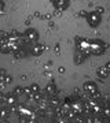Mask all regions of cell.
<instances>
[{"instance_id": "cell-1", "label": "cell", "mask_w": 110, "mask_h": 123, "mask_svg": "<svg viewBox=\"0 0 110 123\" xmlns=\"http://www.w3.org/2000/svg\"><path fill=\"white\" fill-rule=\"evenodd\" d=\"M106 51V44L101 40H92L89 41V55L99 56Z\"/></svg>"}, {"instance_id": "cell-13", "label": "cell", "mask_w": 110, "mask_h": 123, "mask_svg": "<svg viewBox=\"0 0 110 123\" xmlns=\"http://www.w3.org/2000/svg\"><path fill=\"white\" fill-rule=\"evenodd\" d=\"M13 96L17 97V100H19V98H22V97L25 96V92H23V88H21V86H17V88L13 90Z\"/></svg>"}, {"instance_id": "cell-17", "label": "cell", "mask_w": 110, "mask_h": 123, "mask_svg": "<svg viewBox=\"0 0 110 123\" xmlns=\"http://www.w3.org/2000/svg\"><path fill=\"white\" fill-rule=\"evenodd\" d=\"M101 115H102V116H103L105 119H109V116H110V111H109V108H107V107H105V108L102 110Z\"/></svg>"}, {"instance_id": "cell-2", "label": "cell", "mask_w": 110, "mask_h": 123, "mask_svg": "<svg viewBox=\"0 0 110 123\" xmlns=\"http://www.w3.org/2000/svg\"><path fill=\"white\" fill-rule=\"evenodd\" d=\"M102 10H99V11H92V12H88L87 15H85V19H87L88 25L91 27H96L101 25L102 22Z\"/></svg>"}, {"instance_id": "cell-12", "label": "cell", "mask_w": 110, "mask_h": 123, "mask_svg": "<svg viewBox=\"0 0 110 123\" xmlns=\"http://www.w3.org/2000/svg\"><path fill=\"white\" fill-rule=\"evenodd\" d=\"M57 85L54 84V82H50L47 86H45V93L48 94V96H51V97H54L55 94H57Z\"/></svg>"}, {"instance_id": "cell-16", "label": "cell", "mask_w": 110, "mask_h": 123, "mask_svg": "<svg viewBox=\"0 0 110 123\" xmlns=\"http://www.w3.org/2000/svg\"><path fill=\"white\" fill-rule=\"evenodd\" d=\"M8 116H10L8 110H6V108H0V120H6Z\"/></svg>"}, {"instance_id": "cell-7", "label": "cell", "mask_w": 110, "mask_h": 123, "mask_svg": "<svg viewBox=\"0 0 110 123\" xmlns=\"http://www.w3.org/2000/svg\"><path fill=\"white\" fill-rule=\"evenodd\" d=\"M110 67V63H106L105 66H102V67H98V70H96V75L99 77L101 79H106L107 77H109V68Z\"/></svg>"}, {"instance_id": "cell-10", "label": "cell", "mask_w": 110, "mask_h": 123, "mask_svg": "<svg viewBox=\"0 0 110 123\" xmlns=\"http://www.w3.org/2000/svg\"><path fill=\"white\" fill-rule=\"evenodd\" d=\"M44 51H45V45H43V44H33V47L30 49L33 56H40Z\"/></svg>"}, {"instance_id": "cell-24", "label": "cell", "mask_w": 110, "mask_h": 123, "mask_svg": "<svg viewBox=\"0 0 110 123\" xmlns=\"http://www.w3.org/2000/svg\"><path fill=\"white\" fill-rule=\"evenodd\" d=\"M0 123H8V122H6V120H1V122H0Z\"/></svg>"}, {"instance_id": "cell-6", "label": "cell", "mask_w": 110, "mask_h": 123, "mask_svg": "<svg viewBox=\"0 0 110 123\" xmlns=\"http://www.w3.org/2000/svg\"><path fill=\"white\" fill-rule=\"evenodd\" d=\"M76 44H77V51L84 53L85 56H89V41L85 38H76Z\"/></svg>"}, {"instance_id": "cell-18", "label": "cell", "mask_w": 110, "mask_h": 123, "mask_svg": "<svg viewBox=\"0 0 110 123\" xmlns=\"http://www.w3.org/2000/svg\"><path fill=\"white\" fill-rule=\"evenodd\" d=\"M11 82H13V77L7 74V75H6V78L3 79V85H10Z\"/></svg>"}, {"instance_id": "cell-20", "label": "cell", "mask_w": 110, "mask_h": 123, "mask_svg": "<svg viewBox=\"0 0 110 123\" xmlns=\"http://www.w3.org/2000/svg\"><path fill=\"white\" fill-rule=\"evenodd\" d=\"M4 98H6V94H4L3 92H1V90H0V105H1L3 103H4Z\"/></svg>"}, {"instance_id": "cell-8", "label": "cell", "mask_w": 110, "mask_h": 123, "mask_svg": "<svg viewBox=\"0 0 110 123\" xmlns=\"http://www.w3.org/2000/svg\"><path fill=\"white\" fill-rule=\"evenodd\" d=\"M52 4L55 7V10H58V11H65L66 8H69L70 1H67V0H55V1H52Z\"/></svg>"}, {"instance_id": "cell-11", "label": "cell", "mask_w": 110, "mask_h": 123, "mask_svg": "<svg viewBox=\"0 0 110 123\" xmlns=\"http://www.w3.org/2000/svg\"><path fill=\"white\" fill-rule=\"evenodd\" d=\"M4 103H7V105L11 108V107H15L18 105V100H17V97L13 96V93H10V94H7L4 98Z\"/></svg>"}, {"instance_id": "cell-21", "label": "cell", "mask_w": 110, "mask_h": 123, "mask_svg": "<svg viewBox=\"0 0 110 123\" xmlns=\"http://www.w3.org/2000/svg\"><path fill=\"white\" fill-rule=\"evenodd\" d=\"M4 11V1H0V14H3Z\"/></svg>"}, {"instance_id": "cell-23", "label": "cell", "mask_w": 110, "mask_h": 123, "mask_svg": "<svg viewBox=\"0 0 110 123\" xmlns=\"http://www.w3.org/2000/svg\"><path fill=\"white\" fill-rule=\"evenodd\" d=\"M28 123H39V122H37V120H35V119H30Z\"/></svg>"}, {"instance_id": "cell-5", "label": "cell", "mask_w": 110, "mask_h": 123, "mask_svg": "<svg viewBox=\"0 0 110 123\" xmlns=\"http://www.w3.org/2000/svg\"><path fill=\"white\" fill-rule=\"evenodd\" d=\"M17 114H19V118H29V119H35V112L33 110H30L29 107L18 104L17 107Z\"/></svg>"}, {"instance_id": "cell-19", "label": "cell", "mask_w": 110, "mask_h": 123, "mask_svg": "<svg viewBox=\"0 0 110 123\" xmlns=\"http://www.w3.org/2000/svg\"><path fill=\"white\" fill-rule=\"evenodd\" d=\"M6 75H7V71L4 68H0V82L3 84V79L6 78Z\"/></svg>"}, {"instance_id": "cell-3", "label": "cell", "mask_w": 110, "mask_h": 123, "mask_svg": "<svg viewBox=\"0 0 110 123\" xmlns=\"http://www.w3.org/2000/svg\"><path fill=\"white\" fill-rule=\"evenodd\" d=\"M83 89H84V92L87 93L91 98H99V97H101L99 89H98L96 84H95V82H92V81H88V82H85V84H84V86H83Z\"/></svg>"}, {"instance_id": "cell-14", "label": "cell", "mask_w": 110, "mask_h": 123, "mask_svg": "<svg viewBox=\"0 0 110 123\" xmlns=\"http://www.w3.org/2000/svg\"><path fill=\"white\" fill-rule=\"evenodd\" d=\"M14 56L17 57V59H23V57L26 56V51L22 49V47H21L19 49H17V51L14 52Z\"/></svg>"}, {"instance_id": "cell-15", "label": "cell", "mask_w": 110, "mask_h": 123, "mask_svg": "<svg viewBox=\"0 0 110 123\" xmlns=\"http://www.w3.org/2000/svg\"><path fill=\"white\" fill-rule=\"evenodd\" d=\"M85 55L84 53H81V52H79L77 51V53H76V59H74V63H77V64H80V63H83L84 60H85Z\"/></svg>"}, {"instance_id": "cell-22", "label": "cell", "mask_w": 110, "mask_h": 123, "mask_svg": "<svg viewBox=\"0 0 110 123\" xmlns=\"http://www.w3.org/2000/svg\"><path fill=\"white\" fill-rule=\"evenodd\" d=\"M59 73H61V74H63V73H65V68H63V67H59Z\"/></svg>"}, {"instance_id": "cell-4", "label": "cell", "mask_w": 110, "mask_h": 123, "mask_svg": "<svg viewBox=\"0 0 110 123\" xmlns=\"http://www.w3.org/2000/svg\"><path fill=\"white\" fill-rule=\"evenodd\" d=\"M22 38L25 43L28 44H36L37 43V40H39V33L36 29H28V30L23 31V34H22Z\"/></svg>"}, {"instance_id": "cell-9", "label": "cell", "mask_w": 110, "mask_h": 123, "mask_svg": "<svg viewBox=\"0 0 110 123\" xmlns=\"http://www.w3.org/2000/svg\"><path fill=\"white\" fill-rule=\"evenodd\" d=\"M0 52L1 53H10L8 51V36H3L0 38Z\"/></svg>"}]
</instances>
